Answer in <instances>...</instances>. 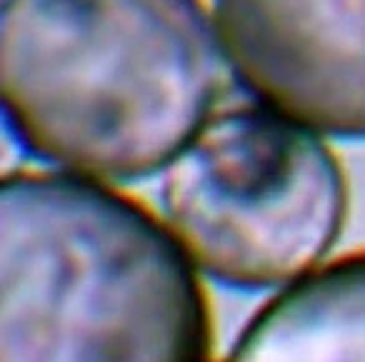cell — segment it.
I'll return each mask as SVG.
<instances>
[{"label":"cell","mask_w":365,"mask_h":362,"mask_svg":"<svg viewBox=\"0 0 365 362\" xmlns=\"http://www.w3.org/2000/svg\"><path fill=\"white\" fill-rule=\"evenodd\" d=\"M0 93L31 157L135 182L208 125L223 48L203 0H3Z\"/></svg>","instance_id":"cell-1"},{"label":"cell","mask_w":365,"mask_h":362,"mask_svg":"<svg viewBox=\"0 0 365 362\" xmlns=\"http://www.w3.org/2000/svg\"><path fill=\"white\" fill-rule=\"evenodd\" d=\"M0 215L3 362H213L198 265L145 202L18 167Z\"/></svg>","instance_id":"cell-2"},{"label":"cell","mask_w":365,"mask_h":362,"mask_svg":"<svg viewBox=\"0 0 365 362\" xmlns=\"http://www.w3.org/2000/svg\"><path fill=\"white\" fill-rule=\"evenodd\" d=\"M165 222L210 280L273 290L323 265L348 222V177L318 133L265 105L208 120L165 170Z\"/></svg>","instance_id":"cell-3"},{"label":"cell","mask_w":365,"mask_h":362,"mask_svg":"<svg viewBox=\"0 0 365 362\" xmlns=\"http://www.w3.org/2000/svg\"><path fill=\"white\" fill-rule=\"evenodd\" d=\"M248 95L318 135L365 140V0H213Z\"/></svg>","instance_id":"cell-4"},{"label":"cell","mask_w":365,"mask_h":362,"mask_svg":"<svg viewBox=\"0 0 365 362\" xmlns=\"http://www.w3.org/2000/svg\"><path fill=\"white\" fill-rule=\"evenodd\" d=\"M225 362H365V250L280 287Z\"/></svg>","instance_id":"cell-5"}]
</instances>
